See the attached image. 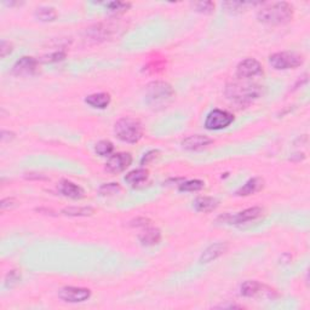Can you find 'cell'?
I'll return each instance as SVG.
<instances>
[{"label":"cell","mask_w":310,"mask_h":310,"mask_svg":"<svg viewBox=\"0 0 310 310\" xmlns=\"http://www.w3.org/2000/svg\"><path fill=\"white\" fill-rule=\"evenodd\" d=\"M225 96L237 104H250L263 96V86L256 83L234 82L227 85Z\"/></svg>","instance_id":"1"},{"label":"cell","mask_w":310,"mask_h":310,"mask_svg":"<svg viewBox=\"0 0 310 310\" xmlns=\"http://www.w3.org/2000/svg\"><path fill=\"white\" fill-rule=\"evenodd\" d=\"M257 18L261 23L269 26H280L291 22L293 18V8L286 2L274 3L261 9L257 13Z\"/></svg>","instance_id":"2"},{"label":"cell","mask_w":310,"mask_h":310,"mask_svg":"<svg viewBox=\"0 0 310 310\" xmlns=\"http://www.w3.org/2000/svg\"><path fill=\"white\" fill-rule=\"evenodd\" d=\"M175 97V90L170 84L164 82H153L146 87V101L151 108L160 109L166 108Z\"/></svg>","instance_id":"3"},{"label":"cell","mask_w":310,"mask_h":310,"mask_svg":"<svg viewBox=\"0 0 310 310\" xmlns=\"http://www.w3.org/2000/svg\"><path fill=\"white\" fill-rule=\"evenodd\" d=\"M114 132L123 142L137 143L143 137V126L140 120L133 118H121L114 125Z\"/></svg>","instance_id":"4"},{"label":"cell","mask_w":310,"mask_h":310,"mask_svg":"<svg viewBox=\"0 0 310 310\" xmlns=\"http://www.w3.org/2000/svg\"><path fill=\"white\" fill-rule=\"evenodd\" d=\"M304 62V57L296 52H276L269 57V63L276 70L293 69L302 66Z\"/></svg>","instance_id":"5"},{"label":"cell","mask_w":310,"mask_h":310,"mask_svg":"<svg viewBox=\"0 0 310 310\" xmlns=\"http://www.w3.org/2000/svg\"><path fill=\"white\" fill-rule=\"evenodd\" d=\"M232 121H234V115L231 113L227 112V110L214 109L206 117L205 127L210 131L223 130L230 125Z\"/></svg>","instance_id":"6"},{"label":"cell","mask_w":310,"mask_h":310,"mask_svg":"<svg viewBox=\"0 0 310 310\" xmlns=\"http://www.w3.org/2000/svg\"><path fill=\"white\" fill-rule=\"evenodd\" d=\"M262 215H263V210L261 207H251V208H246V210L239 212V214L234 216L225 215L224 217L222 216L221 218L223 220V222H225V223L241 225V224L248 223V222L258 220L259 217H262Z\"/></svg>","instance_id":"7"},{"label":"cell","mask_w":310,"mask_h":310,"mask_svg":"<svg viewBox=\"0 0 310 310\" xmlns=\"http://www.w3.org/2000/svg\"><path fill=\"white\" fill-rule=\"evenodd\" d=\"M59 297L63 302L68 303H83L90 299L91 291L85 287H74V286H67L61 288L59 291Z\"/></svg>","instance_id":"8"},{"label":"cell","mask_w":310,"mask_h":310,"mask_svg":"<svg viewBox=\"0 0 310 310\" xmlns=\"http://www.w3.org/2000/svg\"><path fill=\"white\" fill-rule=\"evenodd\" d=\"M263 67L257 60L246 59L237 67V76L239 79H251V78L262 75Z\"/></svg>","instance_id":"9"},{"label":"cell","mask_w":310,"mask_h":310,"mask_svg":"<svg viewBox=\"0 0 310 310\" xmlns=\"http://www.w3.org/2000/svg\"><path fill=\"white\" fill-rule=\"evenodd\" d=\"M132 163L130 153H117L107 160L106 170L109 173H120L125 171Z\"/></svg>","instance_id":"10"},{"label":"cell","mask_w":310,"mask_h":310,"mask_svg":"<svg viewBox=\"0 0 310 310\" xmlns=\"http://www.w3.org/2000/svg\"><path fill=\"white\" fill-rule=\"evenodd\" d=\"M39 62L34 57L25 56L20 59L12 67V74L17 76H28L33 75L38 72Z\"/></svg>","instance_id":"11"},{"label":"cell","mask_w":310,"mask_h":310,"mask_svg":"<svg viewBox=\"0 0 310 310\" xmlns=\"http://www.w3.org/2000/svg\"><path fill=\"white\" fill-rule=\"evenodd\" d=\"M212 142H214V141H212L210 137L204 136V134H193V136L184 138V140L182 141V147L187 150L197 151L208 147Z\"/></svg>","instance_id":"12"},{"label":"cell","mask_w":310,"mask_h":310,"mask_svg":"<svg viewBox=\"0 0 310 310\" xmlns=\"http://www.w3.org/2000/svg\"><path fill=\"white\" fill-rule=\"evenodd\" d=\"M228 250V245L225 242H217V244H214L211 246H208L203 252L200 257V263H211L212 261H216L217 258H220L222 255H224Z\"/></svg>","instance_id":"13"},{"label":"cell","mask_w":310,"mask_h":310,"mask_svg":"<svg viewBox=\"0 0 310 310\" xmlns=\"http://www.w3.org/2000/svg\"><path fill=\"white\" fill-rule=\"evenodd\" d=\"M263 187H264V181H263L262 178H251V180H248L242 185L240 189L237 190L235 195H238V197H248V195H252L259 190H262Z\"/></svg>","instance_id":"14"},{"label":"cell","mask_w":310,"mask_h":310,"mask_svg":"<svg viewBox=\"0 0 310 310\" xmlns=\"http://www.w3.org/2000/svg\"><path fill=\"white\" fill-rule=\"evenodd\" d=\"M59 190L62 195L70 199H82L84 197V189L79 185L70 181H62L59 185Z\"/></svg>","instance_id":"15"},{"label":"cell","mask_w":310,"mask_h":310,"mask_svg":"<svg viewBox=\"0 0 310 310\" xmlns=\"http://www.w3.org/2000/svg\"><path fill=\"white\" fill-rule=\"evenodd\" d=\"M138 239L143 246H155L161 240V231L158 228L147 227L146 230L138 235Z\"/></svg>","instance_id":"16"},{"label":"cell","mask_w":310,"mask_h":310,"mask_svg":"<svg viewBox=\"0 0 310 310\" xmlns=\"http://www.w3.org/2000/svg\"><path fill=\"white\" fill-rule=\"evenodd\" d=\"M218 200L211 197H199L195 199L194 201V208L198 212H204V214H208V212L215 211L218 207Z\"/></svg>","instance_id":"17"},{"label":"cell","mask_w":310,"mask_h":310,"mask_svg":"<svg viewBox=\"0 0 310 310\" xmlns=\"http://www.w3.org/2000/svg\"><path fill=\"white\" fill-rule=\"evenodd\" d=\"M263 289H264V286L261 285L257 281H246L241 285L240 292H241V296H244V297L252 298V297H256V296L261 295L262 292L274 291V289H270V288H268V291H263Z\"/></svg>","instance_id":"18"},{"label":"cell","mask_w":310,"mask_h":310,"mask_svg":"<svg viewBox=\"0 0 310 310\" xmlns=\"http://www.w3.org/2000/svg\"><path fill=\"white\" fill-rule=\"evenodd\" d=\"M148 177H149V171L147 168H137L126 175L125 182L132 187H138V185L146 183Z\"/></svg>","instance_id":"19"},{"label":"cell","mask_w":310,"mask_h":310,"mask_svg":"<svg viewBox=\"0 0 310 310\" xmlns=\"http://www.w3.org/2000/svg\"><path fill=\"white\" fill-rule=\"evenodd\" d=\"M110 95L106 92L100 93H92V95L87 96L85 102L92 108H97V109H104L110 104Z\"/></svg>","instance_id":"20"},{"label":"cell","mask_w":310,"mask_h":310,"mask_svg":"<svg viewBox=\"0 0 310 310\" xmlns=\"http://www.w3.org/2000/svg\"><path fill=\"white\" fill-rule=\"evenodd\" d=\"M62 214L65 216H69V217H86V216H91L95 214V210L92 207H76L70 206L66 207L62 210Z\"/></svg>","instance_id":"21"},{"label":"cell","mask_w":310,"mask_h":310,"mask_svg":"<svg viewBox=\"0 0 310 310\" xmlns=\"http://www.w3.org/2000/svg\"><path fill=\"white\" fill-rule=\"evenodd\" d=\"M35 17L43 22H52L57 18V12L53 8H39L35 11Z\"/></svg>","instance_id":"22"},{"label":"cell","mask_w":310,"mask_h":310,"mask_svg":"<svg viewBox=\"0 0 310 310\" xmlns=\"http://www.w3.org/2000/svg\"><path fill=\"white\" fill-rule=\"evenodd\" d=\"M250 5H256L254 3H241V2H227L223 4V8L225 9V11L229 13H241L242 11H245L246 6Z\"/></svg>","instance_id":"23"},{"label":"cell","mask_w":310,"mask_h":310,"mask_svg":"<svg viewBox=\"0 0 310 310\" xmlns=\"http://www.w3.org/2000/svg\"><path fill=\"white\" fill-rule=\"evenodd\" d=\"M205 187V183L200 180H191V181H187L183 182V183L180 184L178 189L181 191H199L201 190Z\"/></svg>","instance_id":"24"},{"label":"cell","mask_w":310,"mask_h":310,"mask_svg":"<svg viewBox=\"0 0 310 310\" xmlns=\"http://www.w3.org/2000/svg\"><path fill=\"white\" fill-rule=\"evenodd\" d=\"M21 273L18 270H10L5 276V287L8 288H13L15 286H17L21 281Z\"/></svg>","instance_id":"25"},{"label":"cell","mask_w":310,"mask_h":310,"mask_svg":"<svg viewBox=\"0 0 310 310\" xmlns=\"http://www.w3.org/2000/svg\"><path fill=\"white\" fill-rule=\"evenodd\" d=\"M95 150L100 157H108V155L113 153L114 146L112 142H109V141H100V142L96 144Z\"/></svg>","instance_id":"26"},{"label":"cell","mask_w":310,"mask_h":310,"mask_svg":"<svg viewBox=\"0 0 310 310\" xmlns=\"http://www.w3.org/2000/svg\"><path fill=\"white\" fill-rule=\"evenodd\" d=\"M191 5H193L195 11L205 13V15H208V13H212L215 11V3L212 2H198L193 3Z\"/></svg>","instance_id":"27"},{"label":"cell","mask_w":310,"mask_h":310,"mask_svg":"<svg viewBox=\"0 0 310 310\" xmlns=\"http://www.w3.org/2000/svg\"><path fill=\"white\" fill-rule=\"evenodd\" d=\"M121 187L118 183H107L100 188V194L103 197H112V195L119 193Z\"/></svg>","instance_id":"28"},{"label":"cell","mask_w":310,"mask_h":310,"mask_svg":"<svg viewBox=\"0 0 310 310\" xmlns=\"http://www.w3.org/2000/svg\"><path fill=\"white\" fill-rule=\"evenodd\" d=\"M130 6H131L130 3H121V2H110L106 4V8L109 10L110 12H114V13L125 12Z\"/></svg>","instance_id":"29"},{"label":"cell","mask_w":310,"mask_h":310,"mask_svg":"<svg viewBox=\"0 0 310 310\" xmlns=\"http://www.w3.org/2000/svg\"><path fill=\"white\" fill-rule=\"evenodd\" d=\"M66 59V52L65 51H56L49 55L43 57V62L45 63H55V62H61Z\"/></svg>","instance_id":"30"},{"label":"cell","mask_w":310,"mask_h":310,"mask_svg":"<svg viewBox=\"0 0 310 310\" xmlns=\"http://www.w3.org/2000/svg\"><path fill=\"white\" fill-rule=\"evenodd\" d=\"M17 206H18V201L13 198L3 199L2 203H0V208H2L3 212L13 210V208H16Z\"/></svg>","instance_id":"31"},{"label":"cell","mask_w":310,"mask_h":310,"mask_svg":"<svg viewBox=\"0 0 310 310\" xmlns=\"http://www.w3.org/2000/svg\"><path fill=\"white\" fill-rule=\"evenodd\" d=\"M159 154H160V151L158 149L149 150L148 153L144 154V157L141 159V165H143L144 166V165H148L149 163H151V161L155 160L158 157H159Z\"/></svg>","instance_id":"32"},{"label":"cell","mask_w":310,"mask_h":310,"mask_svg":"<svg viewBox=\"0 0 310 310\" xmlns=\"http://www.w3.org/2000/svg\"><path fill=\"white\" fill-rule=\"evenodd\" d=\"M11 52L12 44L10 42H6V40H2V44H0V56H2V59H5Z\"/></svg>","instance_id":"33"},{"label":"cell","mask_w":310,"mask_h":310,"mask_svg":"<svg viewBox=\"0 0 310 310\" xmlns=\"http://www.w3.org/2000/svg\"><path fill=\"white\" fill-rule=\"evenodd\" d=\"M149 224H150V220H148V218H144V217L136 218V220L130 222L131 227H136V228H147L149 227Z\"/></svg>","instance_id":"34"},{"label":"cell","mask_w":310,"mask_h":310,"mask_svg":"<svg viewBox=\"0 0 310 310\" xmlns=\"http://www.w3.org/2000/svg\"><path fill=\"white\" fill-rule=\"evenodd\" d=\"M15 138V133L10 132V131H3L2 132V141L3 142H8V141H11Z\"/></svg>","instance_id":"35"},{"label":"cell","mask_w":310,"mask_h":310,"mask_svg":"<svg viewBox=\"0 0 310 310\" xmlns=\"http://www.w3.org/2000/svg\"><path fill=\"white\" fill-rule=\"evenodd\" d=\"M26 178H28V180H33V178H34V180H46V177H44L43 175H40V173H35L34 177H33V176H26Z\"/></svg>","instance_id":"36"}]
</instances>
